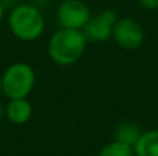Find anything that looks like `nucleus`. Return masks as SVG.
<instances>
[{
  "label": "nucleus",
  "mask_w": 158,
  "mask_h": 156,
  "mask_svg": "<svg viewBox=\"0 0 158 156\" xmlns=\"http://www.w3.org/2000/svg\"><path fill=\"white\" fill-rule=\"evenodd\" d=\"M86 44L87 40L82 30L60 28L52 33L47 41V54L56 65L69 66L82 58Z\"/></svg>",
  "instance_id": "1"
},
{
  "label": "nucleus",
  "mask_w": 158,
  "mask_h": 156,
  "mask_svg": "<svg viewBox=\"0 0 158 156\" xmlns=\"http://www.w3.org/2000/svg\"><path fill=\"white\" fill-rule=\"evenodd\" d=\"M7 25L15 39L21 41H35L44 33L46 19L35 4L21 3L8 11Z\"/></svg>",
  "instance_id": "2"
},
{
  "label": "nucleus",
  "mask_w": 158,
  "mask_h": 156,
  "mask_svg": "<svg viewBox=\"0 0 158 156\" xmlns=\"http://www.w3.org/2000/svg\"><path fill=\"white\" fill-rule=\"evenodd\" d=\"M36 84L35 69L27 62H14L2 73V94L8 99L28 98Z\"/></svg>",
  "instance_id": "3"
},
{
  "label": "nucleus",
  "mask_w": 158,
  "mask_h": 156,
  "mask_svg": "<svg viewBox=\"0 0 158 156\" xmlns=\"http://www.w3.org/2000/svg\"><path fill=\"white\" fill-rule=\"evenodd\" d=\"M92 17L89 6L82 0H63L57 7L56 18L60 28L82 30Z\"/></svg>",
  "instance_id": "4"
},
{
  "label": "nucleus",
  "mask_w": 158,
  "mask_h": 156,
  "mask_svg": "<svg viewBox=\"0 0 158 156\" xmlns=\"http://www.w3.org/2000/svg\"><path fill=\"white\" fill-rule=\"evenodd\" d=\"M112 39L123 50H136L146 39L144 28L131 17L118 18L112 29Z\"/></svg>",
  "instance_id": "5"
},
{
  "label": "nucleus",
  "mask_w": 158,
  "mask_h": 156,
  "mask_svg": "<svg viewBox=\"0 0 158 156\" xmlns=\"http://www.w3.org/2000/svg\"><path fill=\"white\" fill-rule=\"evenodd\" d=\"M119 17L117 15L114 10L107 8L98 13L97 15H92L86 26L82 29L87 43H101L107 41L112 37V29Z\"/></svg>",
  "instance_id": "6"
},
{
  "label": "nucleus",
  "mask_w": 158,
  "mask_h": 156,
  "mask_svg": "<svg viewBox=\"0 0 158 156\" xmlns=\"http://www.w3.org/2000/svg\"><path fill=\"white\" fill-rule=\"evenodd\" d=\"M33 108L28 98H11L6 104V119L10 123L22 126L32 118Z\"/></svg>",
  "instance_id": "7"
},
{
  "label": "nucleus",
  "mask_w": 158,
  "mask_h": 156,
  "mask_svg": "<svg viewBox=\"0 0 158 156\" xmlns=\"http://www.w3.org/2000/svg\"><path fill=\"white\" fill-rule=\"evenodd\" d=\"M133 151L135 156H158V129L143 131Z\"/></svg>",
  "instance_id": "8"
},
{
  "label": "nucleus",
  "mask_w": 158,
  "mask_h": 156,
  "mask_svg": "<svg viewBox=\"0 0 158 156\" xmlns=\"http://www.w3.org/2000/svg\"><path fill=\"white\" fill-rule=\"evenodd\" d=\"M142 130L137 124L131 123V122H125V123H121L119 126L115 129V137L114 140L121 141V142H125L131 146H135V144L137 142L139 137L142 135Z\"/></svg>",
  "instance_id": "9"
},
{
  "label": "nucleus",
  "mask_w": 158,
  "mask_h": 156,
  "mask_svg": "<svg viewBox=\"0 0 158 156\" xmlns=\"http://www.w3.org/2000/svg\"><path fill=\"white\" fill-rule=\"evenodd\" d=\"M97 156H135V151L133 146L121 142V141L112 140L98 151Z\"/></svg>",
  "instance_id": "10"
},
{
  "label": "nucleus",
  "mask_w": 158,
  "mask_h": 156,
  "mask_svg": "<svg viewBox=\"0 0 158 156\" xmlns=\"http://www.w3.org/2000/svg\"><path fill=\"white\" fill-rule=\"evenodd\" d=\"M139 4L143 8H147V10H157L158 0H139Z\"/></svg>",
  "instance_id": "11"
},
{
  "label": "nucleus",
  "mask_w": 158,
  "mask_h": 156,
  "mask_svg": "<svg viewBox=\"0 0 158 156\" xmlns=\"http://www.w3.org/2000/svg\"><path fill=\"white\" fill-rule=\"evenodd\" d=\"M3 119H6V105L0 101V122H2Z\"/></svg>",
  "instance_id": "12"
},
{
  "label": "nucleus",
  "mask_w": 158,
  "mask_h": 156,
  "mask_svg": "<svg viewBox=\"0 0 158 156\" xmlns=\"http://www.w3.org/2000/svg\"><path fill=\"white\" fill-rule=\"evenodd\" d=\"M4 13H6V8H4V3L0 0V22L3 21V18H4Z\"/></svg>",
  "instance_id": "13"
},
{
  "label": "nucleus",
  "mask_w": 158,
  "mask_h": 156,
  "mask_svg": "<svg viewBox=\"0 0 158 156\" xmlns=\"http://www.w3.org/2000/svg\"><path fill=\"white\" fill-rule=\"evenodd\" d=\"M0 94H2V73H0Z\"/></svg>",
  "instance_id": "14"
}]
</instances>
